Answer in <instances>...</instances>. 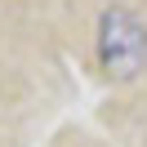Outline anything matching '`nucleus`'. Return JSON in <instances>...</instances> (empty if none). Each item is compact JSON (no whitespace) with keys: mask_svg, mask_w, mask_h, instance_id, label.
Wrapping results in <instances>:
<instances>
[{"mask_svg":"<svg viewBox=\"0 0 147 147\" xmlns=\"http://www.w3.org/2000/svg\"><path fill=\"white\" fill-rule=\"evenodd\" d=\"M98 63L111 80H134L147 67V27L138 22V13L120 9H102L98 18Z\"/></svg>","mask_w":147,"mask_h":147,"instance_id":"f257e3e1","label":"nucleus"}]
</instances>
